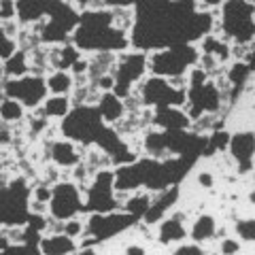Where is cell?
<instances>
[{
	"mask_svg": "<svg viewBox=\"0 0 255 255\" xmlns=\"http://www.w3.org/2000/svg\"><path fill=\"white\" fill-rule=\"evenodd\" d=\"M230 155L234 157L236 164H247L253 162V149H255V140H253V130H241L234 132L230 136Z\"/></svg>",
	"mask_w": 255,
	"mask_h": 255,
	"instance_id": "cell-4",
	"label": "cell"
},
{
	"mask_svg": "<svg viewBox=\"0 0 255 255\" xmlns=\"http://www.w3.org/2000/svg\"><path fill=\"white\" fill-rule=\"evenodd\" d=\"M38 251L47 255H62V253H77V243L66 234H43L38 243Z\"/></svg>",
	"mask_w": 255,
	"mask_h": 255,
	"instance_id": "cell-7",
	"label": "cell"
},
{
	"mask_svg": "<svg viewBox=\"0 0 255 255\" xmlns=\"http://www.w3.org/2000/svg\"><path fill=\"white\" fill-rule=\"evenodd\" d=\"M98 113H100V119L102 124L107 126H113L117 124L119 119L126 117V107H124V100L115 96L113 92H102L100 100H98Z\"/></svg>",
	"mask_w": 255,
	"mask_h": 255,
	"instance_id": "cell-5",
	"label": "cell"
},
{
	"mask_svg": "<svg viewBox=\"0 0 255 255\" xmlns=\"http://www.w3.org/2000/svg\"><path fill=\"white\" fill-rule=\"evenodd\" d=\"M215 228H217V221H215L213 215H204L202 213L200 217L194 221V226H191L189 236H191V241H194V243L202 245V243H206L215 234Z\"/></svg>",
	"mask_w": 255,
	"mask_h": 255,
	"instance_id": "cell-10",
	"label": "cell"
},
{
	"mask_svg": "<svg viewBox=\"0 0 255 255\" xmlns=\"http://www.w3.org/2000/svg\"><path fill=\"white\" fill-rule=\"evenodd\" d=\"M43 109H45V113L49 119H64L70 113L73 105H70L68 96H51V98L43 100Z\"/></svg>",
	"mask_w": 255,
	"mask_h": 255,
	"instance_id": "cell-11",
	"label": "cell"
},
{
	"mask_svg": "<svg viewBox=\"0 0 255 255\" xmlns=\"http://www.w3.org/2000/svg\"><path fill=\"white\" fill-rule=\"evenodd\" d=\"M77 213H85L83 198L73 181H58L51 187V200H49V215L55 219H70Z\"/></svg>",
	"mask_w": 255,
	"mask_h": 255,
	"instance_id": "cell-1",
	"label": "cell"
},
{
	"mask_svg": "<svg viewBox=\"0 0 255 255\" xmlns=\"http://www.w3.org/2000/svg\"><path fill=\"white\" fill-rule=\"evenodd\" d=\"M174 253H196V255H200V253H204V249H202V245H181V247H177V249H172Z\"/></svg>",
	"mask_w": 255,
	"mask_h": 255,
	"instance_id": "cell-20",
	"label": "cell"
},
{
	"mask_svg": "<svg viewBox=\"0 0 255 255\" xmlns=\"http://www.w3.org/2000/svg\"><path fill=\"white\" fill-rule=\"evenodd\" d=\"M226 0H200L202 9H213V6H221Z\"/></svg>",
	"mask_w": 255,
	"mask_h": 255,
	"instance_id": "cell-23",
	"label": "cell"
},
{
	"mask_svg": "<svg viewBox=\"0 0 255 255\" xmlns=\"http://www.w3.org/2000/svg\"><path fill=\"white\" fill-rule=\"evenodd\" d=\"M196 181H198V187H202V189H213L215 187V177H213L211 170H200Z\"/></svg>",
	"mask_w": 255,
	"mask_h": 255,
	"instance_id": "cell-19",
	"label": "cell"
},
{
	"mask_svg": "<svg viewBox=\"0 0 255 255\" xmlns=\"http://www.w3.org/2000/svg\"><path fill=\"white\" fill-rule=\"evenodd\" d=\"M124 251H126V253H130V255H142V253H147V247H140V245H128V247H124Z\"/></svg>",
	"mask_w": 255,
	"mask_h": 255,
	"instance_id": "cell-21",
	"label": "cell"
},
{
	"mask_svg": "<svg viewBox=\"0 0 255 255\" xmlns=\"http://www.w3.org/2000/svg\"><path fill=\"white\" fill-rule=\"evenodd\" d=\"M85 232V223L83 221H79L75 217H70L64 221V234L70 236V238H79V236H83Z\"/></svg>",
	"mask_w": 255,
	"mask_h": 255,
	"instance_id": "cell-16",
	"label": "cell"
},
{
	"mask_svg": "<svg viewBox=\"0 0 255 255\" xmlns=\"http://www.w3.org/2000/svg\"><path fill=\"white\" fill-rule=\"evenodd\" d=\"M185 236H187V230L183 226V221L179 217H174V215H170V217H166L162 221V226H159L157 241H159V245L168 247L170 243H183Z\"/></svg>",
	"mask_w": 255,
	"mask_h": 255,
	"instance_id": "cell-8",
	"label": "cell"
},
{
	"mask_svg": "<svg viewBox=\"0 0 255 255\" xmlns=\"http://www.w3.org/2000/svg\"><path fill=\"white\" fill-rule=\"evenodd\" d=\"M191 119L183 109L177 107H159L153 109V126L159 130H187Z\"/></svg>",
	"mask_w": 255,
	"mask_h": 255,
	"instance_id": "cell-3",
	"label": "cell"
},
{
	"mask_svg": "<svg viewBox=\"0 0 255 255\" xmlns=\"http://www.w3.org/2000/svg\"><path fill=\"white\" fill-rule=\"evenodd\" d=\"M94 83L98 85L100 92H111L113 90V85H115V75L113 73H105V75H100L98 79H96Z\"/></svg>",
	"mask_w": 255,
	"mask_h": 255,
	"instance_id": "cell-18",
	"label": "cell"
},
{
	"mask_svg": "<svg viewBox=\"0 0 255 255\" xmlns=\"http://www.w3.org/2000/svg\"><path fill=\"white\" fill-rule=\"evenodd\" d=\"M251 73H253V66H249V64H245L241 60H232V66L226 68L228 81L234 87H245L247 81H251Z\"/></svg>",
	"mask_w": 255,
	"mask_h": 255,
	"instance_id": "cell-12",
	"label": "cell"
},
{
	"mask_svg": "<svg viewBox=\"0 0 255 255\" xmlns=\"http://www.w3.org/2000/svg\"><path fill=\"white\" fill-rule=\"evenodd\" d=\"M45 83H47V92H51L53 96H66L73 90L75 79L68 70H51L45 77Z\"/></svg>",
	"mask_w": 255,
	"mask_h": 255,
	"instance_id": "cell-9",
	"label": "cell"
},
{
	"mask_svg": "<svg viewBox=\"0 0 255 255\" xmlns=\"http://www.w3.org/2000/svg\"><path fill=\"white\" fill-rule=\"evenodd\" d=\"M232 230L243 238L245 243H253L255 241V221H253V217H245V219L238 217V221L232 226Z\"/></svg>",
	"mask_w": 255,
	"mask_h": 255,
	"instance_id": "cell-15",
	"label": "cell"
},
{
	"mask_svg": "<svg viewBox=\"0 0 255 255\" xmlns=\"http://www.w3.org/2000/svg\"><path fill=\"white\" fill-rule=\"evenodd\" d=\"M4 94L9 98L19 100L23 109H34L38 105H43V100L47 98V83L43 77H34V75H23L19 79H6Z\"/></svg>",
	"mask_w": 255,
	"mask_h": 255,
	"instance_id": "cell-2",
	"label": "cell"
},
{
	"mask_svg": "<svg viewBox=\"0 0 255 255\" xmlns=\"http://www.w3.org/2000/svg\"><path fill=\"white\" fill-rule=\"evenodd\" d=\"M23 115H26V111H23V105L19 100L15 98H6L0 102V119H2L4 124H15V122H21Z\"/></svg>",
	"mask_w": 255,
	"mask_h": 255,
	"instance_id": "cell-14",
	"label": "cell"
},
{
	"mask_svg": "<svg viewBox=\"0 0 255 255\" xmlns=\"http://www.w3.org/2000/svg\"><path fill=\"white\" fill-rule=\"evenodd\" d=\"M241 249H243V245L238 243V241H234V238H230V236L221 238V243H219V251H221L223 255H230V253H238Z\"/></svg>",
	"mask_w": 255,
	"mask_h": 255,
	"instance_id": "cell-17",
	"label": "cell"
},
{
	"mask_svg": "<svg viewBox=\"0 0 255 255\" xmlns=\"http://www.w3.org/2000/svg\"><path fill=\"white\" fill-rule=\"evenodd\" d=\"M4 73L9 79H19L23 75H28V55L26 51L17 49L11 58L4 60Z\"/></svg>",
	"mask_w": 255,
	"mask_h": 255,
	"instance_id": "cell-13",
	"label": "cell"
},
{
	"mask_svg": "<svg viewBox=\"0 0 255 255\" xmlns=\"http://www.w3.org/2000/svg\"><path fill=\"white\" fill-rule=\"evenodd\" d=\"M9 245H11L9 236H6L4 228H0V251H6V249H9Z\"/></svg>",
	"mask_w": 255,
	"mask_h": 255,
	"instance_id": "cell-22",
	"label": "cell"
},
{
	"mask_svg": "<svg viewBox=\"0 0 255 255\" xmlns=\"http://www.w3.org/2000/svg\"><path fill=\"white\" fill-rule=\"evenodd\" d=\"M49 157L60 168H73L75 164L81 162V155H79L73 140H53L49 149Z\"/></svg>",
	"mask_w": 255,
	"mask_h": 255,
	"instance_id": "cell-6",
	"label": "cell"
}]
</instances>
